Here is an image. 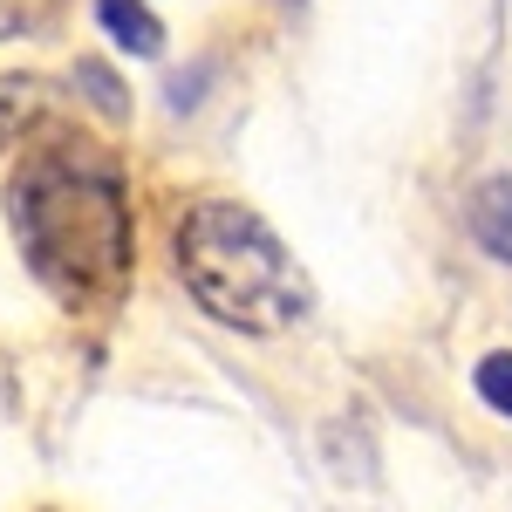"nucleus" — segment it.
I'll return each instance as SVG.
<instances>
[{
  "label": "nucleus",
  "mask_w": 512,
  "mask_h": 512,
  "mask_svg": "<svg viewBox=\"0 0 512 512\" xmlns=\"http://www.w3.org/2000/svg\"><path fill=\"white\" fill-rule=\"evenodd\" d=\"M7 219L21 233L35 280L62 308H110L130 287V267H137L130 198L103 158L69 144L35 151L7 185Z\"/></svg>",
  "instance_id": "1"
},
{
  "label": "nucleus",
  "mask_w": 512,
  "mask_h": 512,
  "mask_svg": "<svg viewBox=\"0 0 512 512\" xmlns=\"http://www.w3.org/2000/svg\"><path fill=\"white\" fill-rule=\"evenodd\" d=\"M171 260L178 280L212 321H226L239 335H280L301 328L315 308V287L294 267V253L280 246V233L246 212L233 198H205L178 219L171 233Z\"/></svg>",
  "instance_id": "2"
},
{
  "label": "nucleus",
  "mask_w": 512,
  "mask_h": 512,
  "mask_svg": "<svg viewBox=\"0 0 512 512\" xmlns=\"http://www.w3.org/2000/svg\"><path fill=\"white\" fill-rule=\"evenodd\" d=\"M465 219H472V239L492 260H512V178H485L465 205Z\"/></svg>",
  "instance_id": "3"
},
{
  "label": "nucleus",
  "mask_w": 512,
  "mask_h": 512,
  "mask_svg": "<svg viewBox=\"0 0 512 512\" xmlns=\"http://www.w3.org/2000/svg\"><path fill=\"white\" fill-rule=\"evenodd\" d=\"M96 21H103L110 41L130 48V55H164V21L144 0H96Z\"/></svg>",
  "instance_id": "4"
},
{
  "label": "nucleus",
  "mask_w": 512,
  "mask_h": 512,
  "mask_svg": "<svg viewBox=\"0 0 512 512\" xmlns=\"http://www.w3.org/2000/svg\"><path fill=\"white\" fill-rule=\"evenodd\" d=\"M76 82H82V96H89V103H96V110H103L110 123L130 117V96L117 89V76H110L103 62H76Z\"/></svg>",
  "instance_id": "5"
},
{
  "label": "nucleus",
  "mask_w": 512,
  "mask_h": 512,
  "mask_svg": "<svg viewBox=\"0 0 512 512\" xmlns=\"http://www.w3.org/2000/svg\"><path fill=\"white\" fill-rule=\"evenodd\" d=\"M472 383H478V396H485L499 417H512V355H485Z\"/></svg>",
  "instance_id": "6"
},
{
  "label": "nucleus",
  "mask_w": 512,
  "mask_h": 512,
  "mask_svg": "<svg viewBox=\"0 0 512 512\" xmlns=\"http://www.w3.org/2000/svg\"><path fill=\"white\" fill-rule=\"evenodd\" d=\"M48 14H55V0H0V41L48 28Z\"/></svg>",
  "instance_id": "7"
},
{
  "label": "nucleus",
  "mask_w": 512,
  "mask_h": 512,
  "mask_svg": "<svg viewBox=\"0 0 512 512\" xmlns=\"http://www.w3.org/2000/svg\"><path fill=\"white\" fill-rule=\"evenodd\" d=\"M35 89H41V82L0 76V137H7V130H21V123H28V110H35V103H41Z\"/></svg>",
  "instance_id": "8"
}]
</instances>
